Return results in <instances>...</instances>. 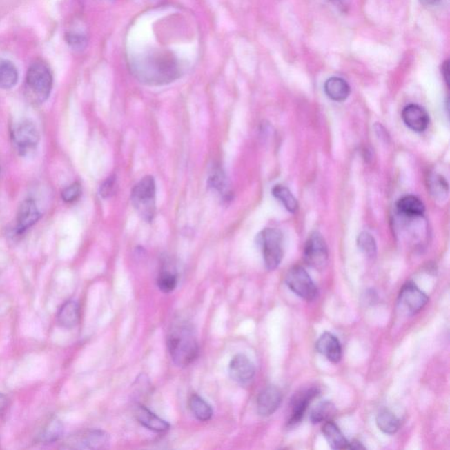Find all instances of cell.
Segmentation results:
<instances>
[{
	"instance_id": "obj_32",
	"label": "cell",
	"mask_w": 450,
	"mask_h": 450,
	"mask_svg": "<svg viewBox=\"0 0 450 450\" xmlns=\"http://www.w3.org/2000/svg\"><path fill=\"white\" fill-rule=\"evenodd\" d=\"M66 43L73 50L80 51L86 49L88 46V40L86 35L77 31H70L66 34Z\"/></svg>"
},
{
	"instance_id": "obj_9",
	"label": "cell",
	"mask_w": 450,
	"mask_h": 450,
	"mask_svg": "<svg viewBox=\"0 0 450 450\" xmlns=\"http://www.w3.org/2000/svg\"><path fill=\"white\" fill-rule=\"evenodd\" d=\"M109 442V436L104 431L88 429L70 436L66 440V444L70 449H103L108 448Z\"/></svg>"
},
{
	"instance_id": "obj_3",
	"label": "cell",
	"mask_w": 450,
	"mask_h": 450,
	"mask_svg": "<svg viewBox=\"0 0 450 450\" xmlns=\"http://www.w3.org/2000/svg\"><path fill=\"white\" fill-rule=\"evenodd\" d=\"M53 77L50 67L43 62L31 64L26 77V88L35 102H44L50 95Z\"/></svg>"
},
{
	"instance_id": "obj_17",
	"label": "cell",
	"mask_w": 450,
	"mask_h": 450,
	"mask_svg": "<svg viewBox=\"0 0 450 450\" xmlns=\"http://www.w3.org/2000/svg\"><path fill=\"white\" fill-rule=\"evenodd\" d=\"M136 416L141 425L147 429L157 433H164L168 431L170 425L166 420L148 409L146 407L139 406L137 408Z\"/></svg>"
},
{
	"instance_id": "obj_15",
	"label": "cell",
	"mask_w": 450,
	"mask_h": 450,
	"mask_svg": "<svg viewBox=\"0 0 450 450\" xmlns=\"http://www.w3.org/2000/svg\"><path fill=\"white\" fill-rule=\"evenodd\" d=\"M316 349L318 353L333 363L339 362L342 358V344L332 333H323L317 340Z\"/></svg>"
},
{
	"instance_id": "obj_29",
	"label": "cell",
	"mask_w": 450,
	"mask_h": 450,
	"mask_svg": "<svg viewBox=\"0 0 450 450\" xmlns=\"http://www.w3.org/2000/svg\"><path fill=\"white\" fill-rule=\"evenodd\" d=\"M157 284L164 293H170L176 288L177 284H178V278L169 270H163L157 277Z\"/></svg>"
},
{
	"instance_id": "obj_16",
	"label": "cell",
	"mask_w": 450,
	"mask_h": 450,
	"mask_svg": "<svg viewBox=\"0 0 450 450\" xmlns=\"http://www.w3.org/2000/svg\"><path fill=\"white\" fill-rule=\"evenodd\" d=\"M40 218V212L33 200H26L19 208L17 215V233L22 234L30 229Z\"/></svg>"
},
{
	"instance_id": "obj_40",
	"label": "cell",
	"mask_w": 450,
	"mask_h": 450,
	"mask_svg": "<svg viewBox=\"0 0 450 450\" xmlns=\"http://www.w3.org/2000/svg\"><path fill=\"white\" fill-rule=\"evenodd\" d=\"M334 1H338V0H334Z\"/></svg>"
},
{
	"instance_id": "obj_39",
	"label": "cell",
	"mask_w": 450,
	"mask_h": 450,
	"mask_svg": "<svg viewBox=\"0 0 450 450\" xmlns=\"http://www.w3.org/2000/svg\"><path fill=\"white\" fill-rule=\"evenodd\" d=\"M105 1H107V2H115V0H105Z\"/></svg>"
},
{
	"instance_id": "obj_18",
	"label": "cell",
	"mask_w": 450,
	"mask_h": 450,
	"mask_svg": "<svg viewBox=\"0 0 450 450\" xmlns=\"http://www.w3.org/2000/svg\"><path fill=\"white\" fill-rule=\"evenodd\" d=\"M324 92L333 101H343L349 98L351 89L345 79L333 77L324 84Z\"/></svg>"
},
{
	"instance_id": "obj_11",
	"label": "cell",
	"mask_w": 450,
	"mask_h": 450,
	"mask_svg": "<svg viewBox=\"0 0 450 450\" xmlns=\"http://www.w3.org/2000/svg\"><path fill=\"white\" fill-rule=\"evenodd\" d=\"M320 393L317 387H311L297 392L291 400V413L288 419V425H297L303 419L310 406L311 401Z\"/></svg>"
},
{
	"instance_id": "obj_25",
	"label": "cell",
	"mask_w": 450,
	"mask_h": 450,
	"mask_svg": "<svg viewBox=\"0 0 450 450\" xmlns=\"http://www.w3.org/2000/svg\"><path fill=\"white\" fill-rule=\"evenodd\" d=\"M189 407L194 416L200 421L210 420L213 416V409L207 401L198 395H193L189 400Z\"/></svg>"
},
{
	"instance_id": "obj_37",
	"label": "cell",
	"mask_w": 450,
	"mask_h": 450,
	"mask_svg": "<svg viewBox=\"0 0 450 450\" xmlns=\"http://www.w3.org/2000/svg\"><path fill=\"white\" fill-rule=\"evenodd\" d=\"M349 449H365V447L358 440H353L352 442L349 443Z\"/></svg>"
},
{
	"instance_id": "obj_24",
	"label": "cell",
	"mask_w": 450,
	"mask_h": 450,
	"mask_svg": "<svg viewBox=\"0 0 450 450\" xmlns=\"http://www.w3.org/2000/svg\"><path fill=\"white\" fill-rule=\"evenodd\" d=\"M375 421H377L378 429L388 435H393L400 427V420L387 408L379 411Z\"/></svg>"
},
{
	"instance_id": "obj_6",
	"label": "cell",
	"mask_w": 450,
	"mask_h": 450,
	"mask_svg": "<svg viewBox=\"0 0 450 450\" xmlns=\"http://www.w3.org/2000/svg\"><path fill=\"white\" fill-rule=\"evenodd\" d=\"M286 284L298 297L306 301H313L317 297V288L306 270L295 266L288 270L285 278Z\"/></svg>"
},
{
	"instance_id": "obj_4",
	"label": "cell",
	"mask_w": 450,
	"mask_h": 450,
	"mask_svg": "<svg viewBox=\"0 0 450 450\" xmlns=\"http://www.w3.org/2000/svg\"><path fill=\"white\" fill-rule=\"evenodd\" d=\"M134 208L144 221L150 223L156 213V183L153 176L144 177L131 192Z\"/></svg>"
},
{
	"instance_id": "obj_19",
	"label": "cell",
	"mask_w": 450,
	"mask_h": 450,
	"mask_svg": "<svg viewBox=\"0 0 450 450\" xmlns=\"http://www.w3.org/2000/svg\"><path fill=\"white\" fill-rule=\"evenodd\" d=\"M80 317L79 305L76 301H68L63 304L57 313V322L63 328H73L79 323Z\"/></svg>"
},
{
	"instance_id": "obj_36",
	"label": "cell",
	"mask_w": 450,
	"mask_h": 450,
	"mask_svg": "<svg viewBox=\"0 0 450 450\" xmlns=\"http://www.w3.org/2000/svg\"><path fill=\"white\" fill-rule=\"evenodd\" d=\"M6 407H8V400L2 394H0V417L4 414Z\"/></svg>"
},
{
	"instance_id": "obj_8",
	"label": "cell",
	"mask_w": 450,
	"mask_h": 450,
	"mask_svg": "<svg viewBox=\"0 0 450 450\" xmlns=\"http://www.w3.org/2000/svg\"><path fill=\"white\" fill-rule=\"evenodd\" d=\"M304 257L307 265L315 269H323L327 265L329 253L326 240L320 233L315 231L308 237Z\"/></svg>"
},
{
	"instance_id": "obj_22",
	"label": "cell",
	"mask_w": 450,
	"mask_h": 450,
	"mask_svg": "<svg viewBox=\"0 0 450 450\" xmlns=\"http://www.w3.org/2000/svg\"><path fill=\"white\" fill-rule=\"evenodd\" d=\"M18 70L14 63L6 59H0V88L11 89L17 84Z\"/></svg>"
},
{
	"instance_id": "obj_26",
	"label": "cell",
	"mask_w": 450,
	"mask_h": 450,
	"mask_svg": "<svg viewBox=\"0 0 450 450\" xmlns=\"http://www.w3.org/2000/svg\"><path fill=\"white\" fill-rule=\"evenodd\" d=\"M336 407L330 401H323L315 407L311 413V420L313 424L326 422L335 415Z\"/></svg>"
},
{
	"instance_id": "obj_28",
	"label": "cell",
	"mask_w": 450,
	"mask_h": 450,
	"mask_svg": "<svg viewBox=\"0 0 450 450\" xmlns=\"http://www.w3.org/2000/svg\"><path fill=\"white\" fill-rule=\"evenodd\" d=\"M63 433V426L59 420H51L39 436L41 442L52 443L59 440Z\"/></svg>"
},
{
	"instance_id": "obj_20",
	"label": "cell",
	"mask_w": 450,
	"mask_h": 450,
	"mask_svg": "<svg viewBox=\"0 0 450 450\" xmlns=\"http://www.w3.org/2000/svg\"><path fill=\"white\" fill-rule=\"evenodd\" d=\"M324 438L329 443L331 448L333 449H348L349 442L343 435L339 427L333 421L328 420L322 429Z\"/></svg>"
},
{
	"instance_id": "obj_23",
	"label": "cell",
	"mask_w": 450,
	"mask_h": 450,
	"mask_svg": "<svg viewBox=\"0 0 450 450\" xmlns=\"http://www.w3.org/2000/svg\"><path fill=\"white\" fill-rule=\"evenodd\" d=\"M208 186L215 191L219 193L224 200H231V192L230 186L228 185L226 177L220 167L215 166L208 179Z\"/></svg>"
},
{
	"instance_id": "obj_5",
	"label": "cell",
	"mask_w": 450,
	"mask_h": 450,
	"mask_svg": "<svg viewBox=\"0 0 450 450\" xmlns=\"http://www.w3.org/2000/svg\"><path fill=\"white\" fill-rule=\"evenodd\" d=\"M258 243L262 248L266 268H278L284 257V237L281 231L273 228L263 230L258 236Z\"/></svg>"
},
{
	"instance_id": "obj_12",
	"label": "cell",
	"mask_w": 450,
	"mask_h": 450,
	"mask_svg": "<svg viewBox=\"0 0 450 450\" xmlns=\"http://www.w3.org/2000/svg\"><path fill=\"white\" fill-rule=\"evenodd\" d=\"M229 374L233 381L247 384L255 375V367L251 360L244 355L234 356L229 365Z\"/></svg>"
},
{
	"instance_id": "obj_34",
	"label": "cell",
	"mask_w": 450,
	"mask_h": 450,
	"mask_svg": "<svg viewBox=\"0 0 450 450\" xmlns=\"http://www.w3.org/2000/svg\"><path fill=\"white\" fill-rule=\"evenodd\" d=\"M115 188H117V178L115 176L109 177L103 182L101 189H99L101 197L105 199L111 197L115 194Z\"/></svg>"
},
{
	"instance_id": "obj_14",
	"label": "cell",
	"mask_w": 450,
	"mask_h": 450,
	"mask_svg": "<svg viewBox=\"0 0 450 450\" xmlns=\"http://www.w3.org/2000/svg\"><path fill=\"white\" fill-rule=\"evenodd\" d=\"M402 118L407 126L415 133H423L429 127L430 119L427 112L419 105L407 106L402 112Z\"/></svg>"
},
{
	"instance_id": "obj_27",
	"label": "cell",
	"mask_w": 450,
	"mask_h": 450,
	"mask_svg": "<svg viewBox=\"0 0 450 450\" xmlns=\"http://www.w3.org/2000/svg\"><path fill=\"white\" fill-rule=\"evenodd\" d=\"M272 193L273 195L284 204L286 210L292 212V213L297 211L298 208L297 199L294 197V195H292V193L288 188L284 186L276 185L273 188Z\"/></svg>"
},
{
	"instance_id": "obj_31",
	"label": "cell",
	"mask_w": 450,
	"mask_h": 450,
	"mask_svg": "<svg viewBox=\"0 0 450 450\" xmlns=\"http://www.w3.org/2000/svg\"><path fill=\"white\" fill-rule=\"evenodd\" d=\"M429 189L436 198H444L449 193L448 182L442 176L433 175L429 179Z\"/></svg>"
},
{
	"instance_id": "obj_30",
	"label": "cell",
	"mask_w": 450,
	"mask_h": 450,
	"mask_svg": "<svg viewBox=\"0 0 450 450\" xmlns=\"http://www.w3.org/2000/svg\"><path fill=\"white\" fill-rule=\"evenodd\" d=\"M358 244L362 252L369 258H374L377 255V243L371 234L365 233V231L360 234Z\"/></svg>"
},
{
	"instance_id": "obj_35",
	"label": "cell",
	"mask_w": 450,
	"mask_h": 450,
	"mask_svg": "<svg viewBox=\"0 0 450 450\" xmlns=\"http://www.w3.org/2000/svg\"><path fill=\"white\" fill-rule=\"evenodd\" d=\"M442 75L444 78L447 85L449 84V61L447 60L442 66Z\"/></svg>"
},
{
	"instance_id": "obj_2",
	"label": "cell",
	"mask_w": 450,
	"mask_h": 450,
	"mask_svg": "<svg viewBox=\"0 0 450 450\" xmlns=\"http://www.w3.org/2000/svg\"><path fill=\"white\" fill-rule=\"evenodd\" d=\"M167 346L173 362L179 367H188L199 355V345L190 324L179 322L170 331Z\"/></svg>"
},
{
	"instance_id": "obj_10",
	"label": "cell",
	"mask_w": 450,
	"mask_h": 450,
	"mask_svg": "<svg viewBox=\"0 0 450 450\" xmlns=\"http://www.w3.org/2000/svg\"><path fill=\"white\" fill-rule=\"evenodd\" d=\"M12 139L21 155L34 152L39 143L40 136L37 126L30 121H21L12 131Z\"/></svg>"
},
{
	"instance_id": "obj_7",
	"label": "cell",
	"mask_w": 450,
	"mask_h": 450,
	"mask_svg": "<svg viewBox=\"0 0 450 450\" xmlns=\"http://www.w3.org/2000/svg\"><path fill=\"white\" fill-rule=\"evenodd\" d=\"M398 303L402 313L413 316L429 303V297L414 282H407L401 288Z\"/></svg>"
},
{
	"instance_id": "obj_33",
	"label": "cell",
	"mask_w": 450,
	"mask_h": 450,
	"mask_svg": "<svg viewBox=\"0 0 450 450\" xmlns=\"http://www.w3.org/2000/svg\"><path fill=\"white\" fill-rule=\"evenodd\" d=\"M82 188L79 183L75 182L73 184L67 186L62 192L63 200L66 202H73L78 200L81 195Z\"/></svg>"
},
{
	"instance_id": "obj_1",
	"label": "cell",
	"mask_w": 450,
	"mask_h": 450,
	"mask_svg": "<svg viewBox=\"0 0 450 450\" xmlns=\"http://www.w3.org/2000/svg\"><path fill=\"white\" fill-rule=\"evenodd\" d=\"M128 64L135 78L149 86L167 85L182 74L181 63L175 55L159 48L137 51L128 57Z\"/></svg>"
},
{
	"instance_id": "obj_38",
	"label": "cell",
	"mask_w": 450,
	"mask_h": 450,
	"mask_svg": "<svg viewBox=\"0 0 450 450\" xmlns=\"http://www.w3.org/2000/svg\"><path fill=\"white\" fill-rule=\"evenodd\" d=\"M438 1H440V0H420V2L423 3V4L426 6L436 5Z\"/></svg>"
},
{
	"instance_id": "obj_13",
	"label": "cell",
	"mask_w": 450,
	"mask_h": 450,
	"mask_svg": "<svg viewBox=\"0 0 450 450\" xmlns=\"http://www.w3.org/2000/svg\"><path fill=\"white\" fill-rule=\"evenodd\" d=\"M282 400V392L275 385H269L263 389L257 398V410L260 415L263 417L272 415L281 406Z\"/></svg>"
},
{
	"instance_id": "obj_21",
	"label": "cell",
	"mask_w": 450,
	"mask_h": 450,
	"mask_svg": "<svg viewBox=\"0 0 450 450\" xmlns=\"http://www.w3.org/2000/svg\"><path fill=\"white\" fill-rule=\"evenodd\" d=\"M398 212L407 217H419L425 212V205L414 195H407L398 202Z\"/></svg>"
}]
</instances>
